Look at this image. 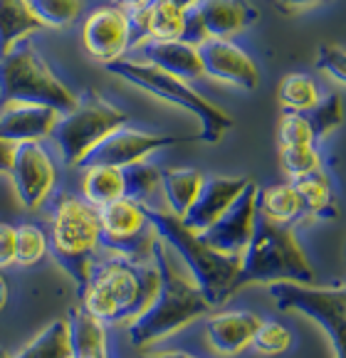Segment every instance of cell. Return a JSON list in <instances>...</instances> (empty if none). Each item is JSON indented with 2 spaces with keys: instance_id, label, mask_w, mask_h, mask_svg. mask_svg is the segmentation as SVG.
Wrapping results in <instances>:
<instances>
[{
  "instance_id": "cell-1",
  "label": "cell",
  "mask_w": 346,
  "mask_h": 358,
  "mask_svg": "<svg viewBox=\"0 0 346 358\" xmlns=\"http://www.w3.org/2000/svg\"><path fill=\"white\" fill-rule=\"evenodd\" d=\"M153 262L161 274L158 294L151 306L129 324V338L137 348L153 346L213 311L188 269L161 237H156L153 243Z\"/></svg>"
},
{
  "instance_id": "cell-2",
  "label": "cell",
  "mask_w": 346,
  "mask_h": 358,
  "mask_svg": "<svg viewBox=\"0 0 346 358\" xmlns=\"http://www.w3.org/2000/svg\"><path fill=\"white\" fill-rule=\"evenodd\" d=\"M161 274L153 259L132 262L114 257L99 259L92 264L90 282L79 294V306L106 327L129 324L151 306L158 294Z\"/></svg>"
},
{
  "instance_id": "cell-3",
  "label": "cell",
  "mask_w": 346,
  "mask_h": 358,
  "mask_svg": "<svg viewBox=\"0 0 346 358\" xmlns=\"http://www.w3.org/2000/svg\"><path fill=\"white\" fill-rule=\"evenodd\" d=\"M148 222L153 225L156 235L176 252V257L184 262L188 274L193 277L195 287L203 292L208 304L213 309L223 306L240 287V257H230L218 250H213L198 232L188 230L179 215L168 213L161 206H146Z\"/></svg>"
},
{
  "instance_id": "cell-4",
  "label": "cell",
  "mask_w": 346,
  "mask_h": 358,
  "mask_svg": "<svg viewBox=\"0 0 346 358\" xmlns=\"http://www.w3.org/2000/svg\"><path fill=\"white\" fill-rule=\"evenodd\" d=\"M50 255L72 277L77 296L90 282L99 252V208L82 195L57 193L50 198Z\"/></svg>"
},
{
  "instance_id": "cell-5",
  "label": "cell",
  "mask_w": 346,
  "mask_h": 358,
  "mask_svg": "<svg viewBox=\"0 0 346 358\" xmlns=\"http://www.w3.org/2000/svg\"><path fill=\"white\" fill-rule=\"evenodd\" d=\"M317 272L310 257L294 237L292 227L275 225L257 215L245 252L240 255V277L237 287L247 285H275V282H294V285H314Z\"/></svg>"
},
{
  "instance_id": "cell-6",
  "label": "cell",
  "mask_w": 346,
  "mask_h": 358,
  "mask_svg": "<svg viewBox=\"0 0 346 358\" xmlns=\"http://www.w3.org/2000/svg\"><path fill=\"white\" fill-rule=\"evenodd\" d=\"M104 69L109 74H114V77L124 79L126 85H134L137 90L195 116L200 124L198 138L203 143H221L223 136L233 129V116L223 106L205 99L186 79L173 77V74L163 72V69L153 67V64L144 62V59L121 57L116 62L104 64Z\"/></svg>"
},
{
  "instance_id": "cell-7",
  "label": "cell",
  "mask_w": 346,
  "mask_h": 358,
  "mask_svg": "<svg viewBox=\"0 0 346 358\" xmlns=\"http://www.w3.org/2000/svg\"><path fill=\"white\" fill-rule=\"evenodd\" d=\"M6 101L42 104L67 114L77 104V94L53 72L30 40H25L0 57V104Z\"/></svg>"
},
{
  "instance_id": "cell-8",
  "label": "cell",
  "mask_w": 346,
  "mask_h": 358,
  "mask_svg": "<svg viewBox=\"0 0 346 358\" xmlns=\"http://www.w3.org/2000/svg\"><path fill=\"white\" fill-rule=\"evenodd\" d=\"M124 124H129V114L124 109L97 92H84L77 96V104L57 119L50 138L57 146L64 166L79 169L95 146H99Z\"/></svg>"
},
{
  "instance_id": "cell-9",
  "label": "cell",
  "mask_w": 346,
  "mask_h": 358,
  "mask_svg": "<svg viewBox=\"0 0 346 358\" xmlns=\"http://www.w3.org/2000/svg\"><path fill=\"white\" fill-rule=\"evenodd\" d=\"M270 296L279 311H297L321 327L334 358H346V287L275 282L270 285Z\"/></svg>"
},
{
  "instance_id": "cell-10",
  "label": "cell",
  "mask_w": 346,
  "mask_h": 358,
  "mask_svg": "<svg viewBox=\"0 0 346 358\" xmlns=\"http://www.w3.org/2000/svg\"><path fill=\"white\" fill-rule=\"evenodd\" d=\"M99 248L106 255L132 259V262H148L153 259V243L156 230L148 222L146 206L119 198L99 208Z\"/></svg>"
},
{
  "instance_id": "cell-11",
  "label": "cell",
  "mask_w": 346,
  "mask_h": 358,
  "mask_svg": "<svg viewBox=\"0 0 346 358\" xmlns=\"http://www.w3.org/2000/svg\"><path fill=\"white\" fill-rule=\"evenodd\" d=\"M79 37H82L84 52L99 64H109L126 57V52L134 50L129 8L109 3V6L90 10L82 20Z\"/></svg>"
},
{
  "instance_id": "cell-12",
  "label": "cell",
  "mask_w": 346,
  "mask_h": 358,
  "mask_svg": "<svg viewBox=\"0 0 346 358\" xmlns=\"http://www.w3.org/2000/svg\"><path fill=\"white\" fill-rule=\"evenodd\" d=\"M257 10L247 0H198L186 13V43L200 45L205 40H233L255 25Z\"/></svg>"
},
{
  "instance_id": "cell-13",
  "label": "cell",
  "mask_w": 346,
  "mask_h": 358,
  "mask_svg": "<svg viewBox=\"0 0 346 358\" xmlns=\"http://www.w3.org/2000/svg\"><path fill=\"white\" fill-rule=\"evenodd\" d=\"M8 176L20 206L25 210H40L55 195L57 164L45 143H18Z\"/></svg>"
},
{
  "instance_id": "cell-14",
  "label": "cell",
  "mask_w": 346,
  "mask_h": 358,
  "mask_svg": "<svg viewBox=\"0 0 346 358\" xmlns=\"http://www.w3.org/2000/svg\"><path fill=\"white\" fill-rule=\"evenodd\" d=\"M191 138L171 136V134H156L146 131V129H134L124 124L116 129L111 136H106L95 151L84 158L82 166H116V169H126V166L139 164V161H148V156L163 151L168 146H179ZM79 166V169H82Z\"/></svg>"
},
{
  "instance_id": "cell-15",
  "label": "cell",
  "mask_w": 346,
  "mask_h": 358,
  "mask_svg": "<svg viewBox=\"0 0 346 358\" xmlns=\"http://www.w3.org/2000/svg\"><path fill=\"white\" fill-rule=\"evenodd\" d=\"M257 225V185L250 180L245 190L237 195V201L223 213L205 232H198L213 250L230 257H240L250 243Z\"/></svg>"
},
{
  "instance_id": "cell-16",
  "label": "cell",
  "mask_w": 346,
  "mask_h": 358,
  "mask_svg": "<svg viewBox=\"0 0 346 358\" xmlns=\"http://www.w3.org/2000/svg\"><path fill=\"white\" fill-rule=\"evenodd\" d=\"M203 77L237 87L242 92H255L260 87V67L255 59L233 40H205L198 45Z\"/></svg>"
},
{
  "instance_id": "cell-17",
  "label": "cell",
  "mask_w": 346,
  "mask_h": 358,
  "mask_svg": "<svg viewBox=\"0 0 346 358\" xmlns=\"http://www.w3.org/2000/svg\"><path fill=\"white\" fill-rule=\"evenodd\" d=\"M250 185L247 176H205L198 198L181 220L188 230L205 232Z\"/></svg>"
},
{
  "instance_id": "cell-18",
  "label": "cell",
  "mask_w": 346,
  "mask_h": 358,
  "mask_svg": "<svg viewBox=\"0 0 346 358\" xmlns=\"http://www.w3.org/2000/svg\"><path fill=\"white\" fill-rule=\"evenodd\" d=\"M60 111L42 104L25 101H6L0 104V138L11 143H45L53 136Z\"/></svg>"
},
{
  "instance_id": "cell-19",
  "label": "cell",
  "mask_w": 346,
  "mask_h": 358,
  "mask_svg": "<svg viewBox=\"0 0 346 358\" xmlns=\"http://www.w3.org/2000/svg\"><path fill=\"white\" fill-rule=\"evenodd\" d=\"M263 322V316L255 311H221L210 314L203 324L205 341L210 351L218 353L221 358H235L242 351H247L255 336L257 327Z\"/></svg>"
},
{
  "instance_id": "cell-20",
  "label": "cell",
  "mask_w": 346,
  "mask_h": 358,
  "mask_svg": "<svg viewBox=\"0 0 346 358\" xmlns=\"http://www.w3.org/2000/svg\"><path fill=\"white\" fill-rule=\"evenodd\" d=\"M139 55L144 62L163 69L179 79H203V62H200L198 45L186 40H148L139 45Z\"/></svg>"
},
{
  "instance_id": "cell-21",
  "label": "cell",
  "mask_w": 346,
  "mask_h": 358,
  "mask_svg": "<svg viewBox=\"0 0 346 358\" xmlns=\"http://www.w3.org/2000/svg\"><path fill=\"white\" fill-rule=\"evenodd\" d=\"M257 215L275 222V225H297L305 217V203L299 198L292 180L257 188Z\"/></svg>"
},
{
  "instance_id": "cell-22",
  "label": "cell",
  "mask_w": 346,
  "mask_h": 358,
  "mask_svg": "<svg viewBox=\"0 0 346 358\" xmlns=\"http://www.w3.org/2000/svg\"><path fill=\"white\" fill-rule=\"evenodd\" d=\"M69 343H72V358H95L109 356V336L106 324L95 319L82 306H72L67 314Z\"/></svg>"
},
{
  "instance_id": "cell-23",
  "label": "cell",
  "mask_w": 346,
  "mask_h": 358,
  "mask_svg": "<svg viewBox=\"0 0 346 358\" xmlns=\"http://www.w3.org/2000/svg\"><path fill=\"white\" fill-rule=\"evenodd\" d=\"M37 30H42V22L27 0H0V57L30 40Z\"/></svg>"
},
{
  "instance_id": "cell-24",
  "label": "cell",
  "mask_w": 346,
  "mask_h": 358,
  "mask_svg": "<svg viewBox=\"0 0 346 358\" xmlns=\"http://www.w3.org/2000/svg\"><path fill=\"white\" fill-rule=\"evenodd\" d=\"M299 198L305 203V217L312 220H331L336 215V193L331 176L324 169H317L312 173L292 178Z\"/></svg>"
},
{
  "instance_id": "cell-25",
  "label": "cell",
  "mask_w": 346,
  "mask_h": 358,
  "mask_svg": "<svg viewBox=\"0 0 346 358\" xmlns=\"http://www.w3.org/2000/svg\"><path fill=\"white\" fill-rule=\"evenodd\" d=\"M205 176L198 169H166L161 171V198L166 210L184 217L198 198Z\"/></svg>"
},
{
  "instance_id": "cell-26",
  "label": "cell",
  "mask_w": 346,
  "mask_h": 358,
  "mask_svg": "<svg viewBox=\"0 0 346 358\" xmlns=\"http://www.w3.org/2000/svg\"><path fill=\"white\" fill-rule=\"evenodd\" d=\"M82 198L102 208L111 201L126 198L124 171L116 166H82Z\"/></svg>"
},
{
  "instance_id": "cell-27",
  "label": "cell",
  "mask_w": 346,
  "mask_h": 358,
  "mask_svg": "<svg viewBox=\"0 0 346 358\" xmlns=\"http://www.w3.org/2000/svg\"><path fill=\"white\" fill-rule=\"evenodd\" d=\"M11 358H72L67 319L48 324L30 343H25L18 353H11Z\"/></svg>"
},
{
  "instance_id": "cell-28",
  "label": "cell",
  "mask_w": 346,
  "mask_h": 358,
  "mask_svg": "<svg viewBox=\"0 0 346 358\" xmlns=\"http://www.w3.org/2000/svg\"><path fill=\"white\" fill-rule=\"evenodd\" d=\"M126 198L141 203V206H156V195H161V169L151 161L126 166Z\"/></svg>"
},
{
  "instance_id": "cell-29",
  "label": "cell",
  "mask_w": 346,
  "mask_h": 358,
  "mask_svg": "<svg viewBox=\"0 0 346 358\" xmlns=\"http://www.w3.org/2000/svg\"><path fill=\"white\" fill-rule=\"evenodd\" d=\"M321 99V90L310 74L294 72L287 74L279 85V104L284 111H297V114H307L314 109L317 101Z\"/></svg>"
},
{
  "instance_id": "cell-30",
  "label": "cell",
  "mask_w": 346,
  "mask_h": 358,
  "mask_svg": "<svg viewBox=\"0 0 346 358\" xmlns=\"http://www.w3.org/2000/svg\"><path fill=\"white\" fill-rule=\"evenodd\" d=\"M50 255V235L40 225H25L18 227V245H15V264L18 267H32L40 264Z\"/></svg>"
},
{
  "instance_id": "cell-31",
  "label": "cell",
  "mask_w": 346,
  "mask_h": 358,
  "mask_svg": "<svg viewBox=\"0 0 346 358\" xmlns=\"http://www.w3.org/2000/svg\"><path fill=\"white\" fill-rule=\"evenodd\" d=\"M307 119L314 129L317 143H321L344 124V101L336 92H329L317 101L314 109L307 111Z\"/></svg>"
},
{
  "instance_id": "cell-32",
  "label": "cell",
  "mask_w": 346,
  "mask_h": 358,
  "mask_svg": "<svg viewBox=\"0 0 346 358\" xmlns=\"http://www.w3.org/2000/svg\"><path fill=\"white\" fill-rule=\"evenodd\" d=\"M42 27H69L84 10V0H27Z\"/></svg>"
},
{
  "instance_id": "cell-33",
  "label": "cell",
  "mask_w": 346,
  "mask_h": 358,
  "mask_svg": "<svg viewBox=\"0 0 346 358\" xmlns=\"http://www.w3.org/2000/svg\"><path fill=\"white\" fill-rule=\"evenodd\" d=\"M279 164L289 180L299 176L312 173L317 169H324V156H321L319 143H307V146H279Z\"/></svg>"
},
{
  "instance_id": "cell-34",
  "label": "cell",
  "mask_w": 346,
  "mask_h": 358,
  "mask_svg": "<svg viewBox=\"0 0 346 358\" xmlns=\"http://www.w3.org/2000/svg\"><path fill=\"white\" fill-rule=\"evenodd\" d=\"M294 336L282 322H275V319H263L260 327H257L255 336H252L250 348L260 356H282L292 348Z\"/></svg>"
},
{
  "instance_id": "cell-35",
  "label": "cell",
  "mask_w": 346,
  "mask_h": 358,
  "mask_svg": "<svg viewBox=\"0 0 346 358\" xmlns=\"http://www.w3.org/2000/svg\"><path fill=\"white\" fill-rule=\"evenodd\" d=\"M277 141L279 146H307V143H317L314 129H312L307 114L284 111L277 127Z\"/></svg>"
},
{
  "instance_id": "cell-36",
  "label": "cell",
  "mask_w": 346,
  "mask_h": 358,
  "mask_svg": "<svg viewBox=\"0 0 346 358\" xmlns=\"http://www.w3.org/2000/svg\"><path fill=\"white\" fill-rule=\"evenodd\" d=\"M317 69L329 79L346 87V48L341 45H321L317 50Z\"/></svg>"
},
{
  "instance_id": "cell-37",
  "label": "cell",
  "mask_w": 346,
  "mask_h": 358,
  "mask_svg": "<svg viewBox=\"0 0 346 358\" xmlns=\"http://www.w3.org/2000/svg\"><path fill=\"white\" fill-rule=\"evenodd\" d=\"M15 245H18V227L0 222V269L15 264Z\"/></svg>"
},
{
  "instance_id": "cell-38",
  "label": "cell",
  "mask_w": 346,
  "mask_h": 358,
  "mask_svg": "<svg viewBox=\"0 0 346 358\" xmlns=\"http://www.w3.org/2000/svg\"><path fill=\"white\" fill-rule=\"evenodd\" d=\"M321 3H329V0H275V6L282 13H302L310 10V8H317Z\"/></svg>"
},
{
  "instance_id": "cell-39",
  "label": "cell",
  "mask_w": 346,
  "mask_h": 358,
  "mask_svg": "<svg viewBox=\"0 0 346 358\" xmlns=\"http://www.w3.org/2000/svg\"><path fill=\"white\" fill-rule=\"evenodd\" d=\"M13 156H15V143L0 138V176H8L13 164Z\"/></svg>"
},
{
  "instance_id": "cell-40",
  "label": "cell",
  "mask_w": 346,
  "mask_h": 358,
  "mask_svg": "<svg viewBox=\"0 0 346 358\" xmlns=\"http://www.w3.org/2000/svg\"><path fill=\"white\" fill-rule=\"evenodd\" d=\"M139 358H198V356L186 353V351H146Z\"/></svg>"
},
{
  "instance_id": "cell-41",
  "label": "cell",
  "mask_w": 346,
  "mask_h": 358,
  "mask_svg": "<svg viewBox=\"0 0 346 358\" xmlns=\"http://www.w3.org/2000/svg\"><path fill=\"white\" fill-rule=\"evenodd\" d=\"M8 296H11V287H8V280L3 277V272H0V311L6 309Z\"/></svg>"
},
{
  "instance_id": "cell-42",
  "label": "cell",
  "mask_w": 346,
  "mask_h": 358,
  "mask_svg": "<svg viewBox=\"0 0 346 358\" xmlns=\"http://www.w3.org/2000/svg\"><path fill=\"white\" fill-rule=\"evenodd\" d=\"M144 3H148V0H119V6H124V8H137V6H144Z\"/></svg>"
},
{
  "instance_id": "cell-43",
  "label": "cell",
  "mask_w": 346,
  "mask_h": 358,
  "mask_svg": "<svg viewBox=\"0 0 346 358\" xmlns=\"http://www.w3.org/2000/svg\"><path fill=\"white\" fill-rule=\"evenodd\" d=\"M0 358H11V353H8V351H3V348H0Z\"/></svg>"
},
{
  "instance_id": "cell-44",
  "label": "cell",
  "mask_w": 346,
  "mask_h": 358,
  "mask_svg": "<svg viewBox=\"0 0 346 358\" xmlns=\"http://www.w3.org/2000/svg\"><path fill=\"white\" fill-rule=\"evenodd\" d=\"M95 358H109V356H95Z\"/></svg>"
}]
</instances>
